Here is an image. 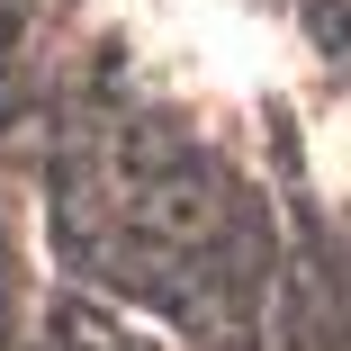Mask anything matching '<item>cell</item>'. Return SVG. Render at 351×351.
<instances>
[{"mask_svg":"<svg viewBox=\"0 0 351 351\" xmlns=\"http://www.w3.org/2000/svg\"><path fill=\"white\" fill-rule=\"evenodd\" d=\"M324 171H333V180H342V189H351V117H342V126H333V135H324Z\"/></svg>","mask_w":351,"mask_h":351,"instance_id":"6da1fadb","label":"cell"}]
</instances>
